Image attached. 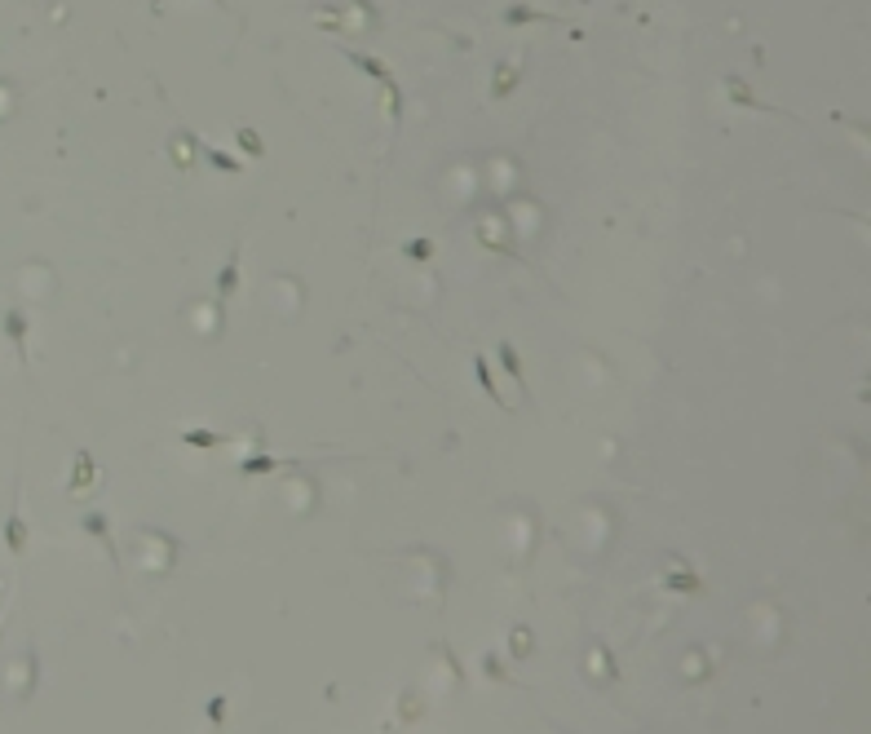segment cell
Here are the masks:
<instances>
[{"label":"cell","mask_w":871,"mask_h":734,"mask_svg":"<svg viewBox=\"0 0 871 734\" xmlns=\"http://www.w3.org/2000/svg\"><path fill=\"white\" fill-rule=\"evenodd\" d=\"M5 544L14 558H22L27 553V522H22V513H18V504H9V517H5Z\"/></svg>","instance_id":"obj_1"},{"label":"cell","mask_w":871,"mask_h":734,"mask_svg":"<svg viewBox=\"0 0 871 734\" xmlns=\"http://www.w3.org/2000/svg\"><path fill=\"white\" fill-rule=\"evenodd\" d=\"M84 531H89L93 540H102L106 544V558H111V567L119 562V553H115V540H111V522H106V513L98 509V513H84Z\"/></svg>","instance_id":"obj_2"},{"label":"cell","mask_w":871,"mask_h":734,"mask_svg":"<svg viewBox=\"0 0 871 734\" xmlns=\"http://www.w3.org/2000/svg\"><path fill=\"white\" fill-rule=\"evenodd\" d=\"M5 332H9V341H14L18 358H27V315H22V310H9L5 315Z\"/></svg>","instance_id":"obj_3"},{"label":"cell","mask_w":871,"mask_h":734,"mask_svg":"<svg viewBox=\"0 0 871 734\" xmlns=\"http://www.w3.org/2000/svg\"><path fill=\"white\" fill-rule=\"evenodd\" d=\"M93 478H98V465H93V456H89V451H76V474H71L67 487H71V491H84Z\"/></svg>","instance_id":"obj_4"},{"label":"cell","mask_w":871,"mask_h":734,"mask_svg":"<svg viewBox=\"0 0 871 734\" xmlns=\"http://www.w3.org/2000/svg\"><path fill=\"white\" fill-rule=\"evenodd\" d=\"M474 376H478V385H482V390H487V399H491V403L509 407V403L500 399V390H495V376H491V367H487V358H482V354H474Z\"/></svg>","instance_id":"obj_5"},{"label":"cell","mask_w":871,"mask_h":734,"mask_svg":"<svg viewBox=\"0 0 871 734\" xmlns=\"http://www.w3.org/2000/svg\"><path fill=\"white\" fill-rule=\"evenodd\" d=\"M235 283H239V252H231V261L222 266V274H217V297H231L235 292Z\"/></svg>","instance_id":"obj_6"},{"label":"cell","mask_w":871,"mask_h":734,"mask_svg":"<svg viewBox=\"0 0 871 734\" xmlns=\"http://www.w3.org/2000/svg\"><path fill=\"white\" fill-rule=\"evenodd\" d=\"M274 456H261V451H252V456H244V460H239V474L244 478H252V474H274Z\"/></svg>","instance_id":"obj_7"},{"label":"cell","mask_w":871,"mask_h":734,"mask_svg":"<svg viewBox=\"0 0 871 734\" xmlns=\"http://www.w3.org/2000/svg\"><path fill=\"white\" fill-rule=\"evenodd\" d=\"M495 354H500V363H504V372H509V376H513V381H517V385H522V390H526V376H522V363H517V354H513V345H509V341H500V345H495Z\"/></svg>","instance_id":"obj_8"},{"label":"cell","mask_w":871,"mask_h":734,"mask_svg":"<svg viewBox=\"0 0 871 734\" xmlns=\"http://www.w3.org/2000/svg\"><path fill=\"white\" fill-rule=\"evenodd\" d=\"M181 442H190V447H217V442H222V434H208V429H186V434H181Z\"/></svg>","instance_id":"obj_9"},{"label":"cell","mask_w":871,"mask_h":734,"mask_svg":"<svg viewBox=\"0 0 871 734\" xmlns=\"http://www.w3.org/2000/svg\"><path fill=\"white\" fill-rule=\"evenodd\" d=\"M509 651H513V655H526V651H531V633H526V628H513Z\"/></svg>","instance_id":"obj_10"},{"label":"cell","mask_w":871,"mask_h":734,"mask_svg":"<svg viewBox=\"0 0 871 734\" xmlns=\"http://www.w3.org/2000/svg\"><path fill=\"white\" fill-rule=\"evenodd\" d=\"M235 137H239V142H244V151H248V155H261V137H257V133H252V128H239V133H235Z\"/></svg>","instance_id":"obj_11"},{"label":"cell","mask_w":871,"mask_h":734,"mask_svg":"<svg viewBox=\"0 0 871 734\" xmlns=\"http://www.w3.org/2000/svg\"><path fill=\"white\" fill-rule=\"evenodd\" d=\"M222 717H226V699H222V694H213V699H208V721H213V726H222Z\"/></svg>","instance_id":"obj_12"},{"label":"cell","mask_w":871,"mask_h":734,"mask_svg":"<svg viewBox=\"0 0 871 734\" xmlns=\"http://www.w3.org/2000/svg\"><path fill=\"white\" fill-rule=\"evenodd\" d=\"M407 257H420V261H425V257H429V239H411V244H407Z\"/></svg>","instance_id":"obj_13"}]
</instances>
